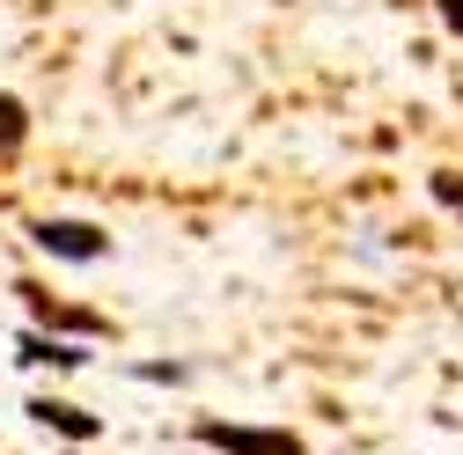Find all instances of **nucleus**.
I'll list each match as a JSON object with an SVG mask.
<instances>
[{
  "label": "nucleus",
  "instance_id": "1",
  "mask_svg": "<svg viewBox=\"0 0 463 455\" xmlns=\"http://www.w3.org/2000/svg\"><path fill=\"white\" fill-rule=\"evenodd\" d=\"M30 236L52 250V257H74V265H96L110 243H103V228H89V220H37Z\"/></svg>",
  "mask_w": 463,
  "mask_h": 455
},
{
  "label": "nucleus",
  "instance_id": "2",
  "mask_svg": "<svg viewBox=\"0 0 463 455\" xmlns=\"http://www.w3.org/2000/svg\"><path fill=\"white\" fill-rule=\"evenodd\" d=\"M199 441H213V448H228V455H309L295 433H258V426H221V419H206Z\"/></svg>",
  "mask_w": 463,
  "mask_h": 455
},
{
  "label": "nucleus",
  "instance_id": "3",
  "mask_svg": "<svg viewBox=\"0 0 463 455\" xmlns=\"http://www.w3.org/2000/svg\"><path fill=\"white\" fill-rule=\"evenodd\" d=\"M37 419H44V426H60V433H74V441H89V433H96V419H89V412H74V404H37Z\"/></svg>",
  "mask_w": 463,
  "mask_h": 455
},
{
  "label": "nucleus",
  "instance_id": "4",
  "mask_svg": "<svg viewBox=\"0 0 463 455\" xmlns=\"http://www.w3.org/2000/svg\"><path fill=\"white\" fill-rule=\"evenodd\" d=\"M23 133H30L23 103H15V96H0V154H8V147H23Z\"/></svg>",
  "mask_w": 463,
  "mask_h": 455
},
{
  "label": "nucleus",
  "instance_id": "5",
  "mask_svg": "<svg viewBox=\"0 0 463 455\" xmlns=\"http://www.w3.org/2000/svg\"><path fill=\"white\" fill-rule=\"evenodd\" d=\"M434 199L441 206H463V177H456V169H434Z\"/></svg>",
  "mask_w": 463,
  "mask_h": 455
},
{
  "label": "nucleus",
  "instance_id": "6",
  "mask_svg": "<svg viewBox=\"0 0 463 455\" xmlns=\"http://www.w3.org/2000/svg\"><path fill=\"white\" fill-rule=\"evenodd\" d=\"M441 23H449V30L463 37V0H441Z\"/></svg>",
  "mask_w": 463,
  "mask_h": 455
}]
</instances>
